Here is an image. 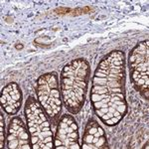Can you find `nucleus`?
<instances>
[{
  "label": "nucleus",
  "mask_w": 149,
  "mask_h": 149,
  "mask_svg": "<svg viewBox=\"0 0 149 149\" xmlns=\"http://www.w3.org/2000/svg\"><path fill=\"white\" fill-rule=\"evenodd\" d=\"M125 64L124 53L115 50L102 58L95 71L91 102L105 125H117L127 113Z\"/></svg>",
  "instance_id": "nucleus-1"
},
{
  "label": "nucleus",
  "mask_w": 149,
  "mask_h": 149,
  "mask_svg": "<svg viewBox=\"0 0 149 149\" xmlns=\"http://www.w3.org/2000/svg\"><path fill=\"white\" fill-rule=\"evenodd\" d=\"M90 74V64L84 58L69 62L62 70L60 91L63 104L71 114H78L85 104Z\"/></svg>",
  "instance_id": "nucleus-2"
},
{
  "label": "nucleus",
  "mask_w": 149,
  "mask_h": 149,
  "mask_svg": "<svg viewBox=\"0 0 149 149\" xmlns=\"http://www.w3.org/2000/svg\"><path fill=\"white\" fill-rule=\"evenodd\" d=\"M25 116L31 136L32 148H54V136L48 115L38 100L29 97L25 104Z\"/></svg>",
  "instance_id": "nucleus-3"
},
{
  "label": "nucleus",
  "mask_w": 149,
  "mask_h": 149,
  "mask_svg": "<svg viewBox=\"0 0 149 149\" xmlns=\"http://www.w3.org/2000/svg\"><path fill=\"white\" fill-rule=\"evenodd\" d=\"M38 102L53 123L59 121L63 100L60 91V81L56 72L46 73L40 77L36 84Z\"/></svg>",
  "instance_id": "nucleus-4"
},
{
  "label": "nucleus",
  "mask_w": 149,
  "mask_h": 149,
  "mask_svg": "<svg viewBox=\"0 0 149 149\" xmlns=\"http://www.w3.org/2000/svg\"><path fill=\"white\" fill-rule=\"evenodd\" d=\"M128 65L130 78L135 88L148 100L149 86V43L144 40L138 43L129 53Z\"/></svg>",
  "instance_id": "nucleus-5"
},
{
  "label": "nucleus",
  "mask_w": 149,
  "mask_h": 149,
  "mask_svg": "<svg viewBox=\"0 0 149 149\" xmlns=\"http://www.w3.org/2000/svg\"><path fill=\"white\" fill-rule=\"evenodd\" d=\"M80 135L77 121L71 114H64L57 124L54 148L80 149Z\"/></svg>",
  "instance_id": "nucleus-6"
},
{
  "label": "nucleus",
  "mask_w": 149,
  "mask_h": 149,
  "mask_svg": "<svg viewBox=\"0 0 149 149\" xmlns=\"http://www.w3.org/2000/svg\"><path fill=\"white\" fill-rule=\"evenodd\" d=\"M7 146L10 149L32 148L31 136L28 127H26L20 117H13L7 129Z\"/></svg>",
  "instance_id": "nucleus-7"
},
{
  "label": "nucleus",
  "mask_w": 149,
  "mask_h": 149,
  "mask_svg": "<svg viewBox=\"0 0 149 149\" xmlns=\"http://www.w3.org/2000/svg\"><path fill=\"white\" fill-rule=\"evenodd\" d=\"M107 135L103 128L95 120L91 119L86 124L83 135V143L81 148L83 149H107Z\"/></svg>",
  "instance_id": "nucleus-8"
},
{
  "label": "nucleus",
  "mask_w": 149,
  "mask_h": 149,
  "mask_svg": "<svg viewBox=\"0 0 149 149\" xmlns=\"http://www.w3.org/2000/svg\"><path fill=\"white\" fill-rule=\"evenodd\" d=\"M22 91L16 83H10L2 88L0 102L2 109L6 113L10 115L17 114L22 105Z\"/></svg>",
  "instance_id": "nucleus-9"
},
{
  "label": "nucleus",
  "mask_w": 149,
  "mask_h": 149,
  "mask_svg": "<svg viewBox=\"0 0 149 149\" xmlns=\"http://www.w3.org/2000/svg\"><path fill=\"white\" fill-rule=\"evenodd\" d=\"M5 130H4V121L3 116H0V147H4V140H5Z\"/></svg>",
  "instance_id": "nucleus-10"
}]
</instances>
